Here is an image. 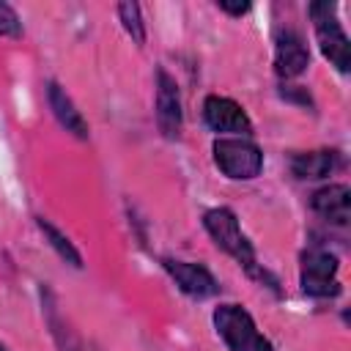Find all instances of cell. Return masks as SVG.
<instances>
[{"label": "cell", "mask_w": 351, "mask_h": 351, "mask_svg": "<svg viewBox=\"0 0 351 351\" xmlns=\"http://www.w3.org/2000/svg\"><path fill=\"white\" fill-rule=\"evenodd\" d=\"M118 16L126 27V33L132 36V41L137 47L145 44V25H143V16H140V5L137 3H121L118 5Z\"/></svg>", "instance_id": "cell-14"}, {"label": "cell", "mask_w": 351, "mask_h": 351, "mask_svg": "<svg viewBox=\"0 0 351 351\" xmlns=\"http://www.w3.org/2000/svg\"><path fill=\"white\" fill-rule=\"evenodd\" d=\"M181 96H178V85L176 80L159 69L156 71V123H159V132L167 137V140H176L181 134Z\"/></svg>", "instance_id": "cell-6"}, {"label": "cell", "mask_w": 351, "mask_h": 351, "mask_svg": "<svg viewBox=\"0 0 351 351\" xmlns=\"http://www.w3.org/2000/svg\"><path fill=\"white\" fill-rule=\"evenodd\" d=\"M337 151H307V154H296L291 159V170L296 178L310 181V178H324L337 167Z\"/></svg>", "instance_id": "cell-12"}, {"label": "cell", "mask_w": 351, "mask_h": 351, "mask_svg": "<svg viewBox=\"0 0 351 351\" xmlns=\"http://www.w3.org/2000/svg\"><path fill=\"white\" fill-rule=\"evenodd\" d=\"M337 258L326 250H310L302 255V271H299V282L302 291L318 299H329L340 293V280H337Z\"/></svg>", "instance_id": "cell-5"}, {"label": "cell", "mask_w": 351, "mask_h": 351, "mask_svg": "<svg viewBox=\"0 0 351 351\" xmlns=\"http://www.w3.org/2000/svg\"><path fill=\"white\" fill-rule=\"evenodd\" d=\"M19 33H22V22L16 11L8 3H0V36H19Z\"/></svg>", "instance_id": "cell-15"}, {"label": "cell", "mask_w": 351, "mask_h": 351, "mask_svg": "<svg viewBox=\"0 0 351 351\" xmlns=\"http://www.w3.org/2000/svg\"><path fill=\"white\" fill-rule=\"evenodd\" d=\"M214 162L217 167L236 181H250L261 173L263 167V154L255 143L244 140V137H222L214 143Z\"/></svg>", "instance_id": "cell-4"}, {"label": "cell", "mask_w": 351, "mask_h": 351, "mask_svg": "<svg viewBox=\"0 0 351 351\" xmlns=\"http://www.w3.org/2000/svg\"><path fill=\"white\" fill-rule=\"evenodd\" d=\"M47 96H49V107H52L58 123H60L66 132H71L74 137L85 140V137H88V123H85L82 112L74 107L71 96H69L58 82H49V85H47Z\"/></svg>", "instance_id": "cell-11"}, {"label": "cell", "mask_w": 351, "mask_h": 351, "mask_svg": "<svg viewBox=\"0 0 351 351\" xmlns=\"http://www.w3.org/2000/svg\"><path fill=\"white\" fill-rule=\"evenodd\" d=\"M222 11H228V14H233V16H241V14H247L250 11V3H233V0H219L217 3Z\"/></svg>", "instance_id": "cell-16"}, {"label": "cell", "mask_w": 351, "mask_h": 351, "mask_svg": "<svg viewBox=\"0 0 351 351\" xmlns=\"http://www.w3.org/2000/svg\"><path fill=\"white\" fill-rule=\"evenodd\" d=\"M203 118H206L208 129H214V132H233V134L252 132V123H250L247 112L241 110V104H236L228 96H206Z\"/></svg>", "instance_id": "cell-8"}, {"label": "cell", "mask_w": 351, "mask_h": 351, "mask_svg": "<svg viewBox=\"0 0 351 351\" xmlns=\"http://www.w3.org/2000/svg\"><path fill=\"white\" fill-rule=\"evenodd\" d=\"M313 211L321 214L326 222L348 225L351 219V189L346 184H329L313 192Z\"/></svg>", "instance_id": "cell-10"}, {"label": "cell", "mask_w": 351, "mask_h": 351, "mask_svg": "<svg viewBox=\"0 0 351 351\" xmlns=\"http://www.w3.org/2000/svg\"><path fill=\"white\" fill-rule=\"evenodd\" d=\"M36 222H38L41 233L47 236V241L52 244V250H55V252H58V255H60L66 263H71L74 269H80V266H82V255L77 252V247H74V244H71V241H69V239H66V236H63V233H60V230H58V228H55L49 219L38 217Z\"/></svg>", "instance_id": "cell-13"}, {"label": "cell", "mask_w": 351, "mask_h": 351, "mask_svg": "<svg viewBox=\"0 0 351 351\" xmlns=\"http://www.w3.org/2000/svg\"><path fill=\"white\" fill-rule=\"evenodd\" d=\"M165 269L167 274L176 280V285L195 296V299H206V296H214L219 291L217 280L208 274V269L197 266V263H186V261H165Z\"/></svg>", "instance_id": "cell-9"}, {"label": "cell", "mask_w": 351, "mask_h": 351, "mask_svg": "<svg viewBox=\"0 0 351 351\" xmlns=\"http://www.w3.org/2000/svg\"><path fill=\"white\" fill-rule=\"evenodd\" d=\"M310 16L315 22V38L321 44L324 58L337 71H348L351 44H348V36H346V30L340 27V22L335 16V3H310Z\"/></svg>", "instance_id": "cell-3"}, {"label": "cell", "mask_w": 351, "mask_h": 351, "mask_svg": "<svg viewBox=\"0 0 351 351\" xmlns=\"http://www.w3.org/2000/svg\"><path fill=\"white\" fill-rule=\"evenodd\" d=\"M214 326L230 351H274L241 304H219L214 310Z\"/></svg>", "instance_id": "cell-2"}, {"label": "cell", "mask_w": 351, "mask_h": 351, "mask_svg": "<svg viewBox=\"0 0 351 351\" xmlns=\"http://www.w3.org/2000/svg\"><path fill=\"white\" fill-rule=\"evenodd\" d=\"M203 225H206L208 236L217 241V247H222L228 255H233L239 261V266H244V271L250 277H255L258 282H266L271 291H277V280L263 266H258L255 250H252L250 239L241 233L239 219H236V214L230 208H222V206L219 208H208L203 214Z\"/></svg>", "instance_id": "cell-1"}, {"label": "cell", "mask_w": 351, "mask_h": 351, "mask_svg": "<svg viewBox=\"0 0 351 351\" xmlns=\"http://www.w3.org/2000/svg\"><path fill=\"white\" fill-rule=\"evenodd\" d=\"M307 66H310V52H307L302 36L291 27L277 30V36H274V71L282 80H291V77H299Z\"/></svg>", "instance_id": "cell-7"}, {"label": "cell", "mask_w": 351, "mask_h": 351, "mask_svg": "<svg viewBox=\"0 0 351 351\" xmlns=\"http://www.w3.org/2000/svg\"><path fill=\"white\" fill-rule=\"evenodd\" d=\"M0 351H8V348H5V346H3V343H0Z\"/></svg>", "instance_id": "cell-17"}]
</instances>
